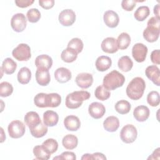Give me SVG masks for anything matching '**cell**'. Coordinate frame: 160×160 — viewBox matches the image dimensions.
<instances>
[{
  "instance_id": "1",
  "label": "cell",
  "mask_w": 160,
  "mask_h": 160,
  "mask_svg": "<svg viewBox=\"0 0 160 160\" xmlns=\"http://www.w3.org/2000/svg\"><path fill=\"white\" fill-rule=\"evenodd\" d=\"M146 88L144 80L141 77L133 78L126 88V94L132 100H138L143 95Z\"/></svg>"
},
{
  "instance_id": "2",
  "label": "cell",
  "mask_w": 160,
  "mask_h": 160,
  "mask_svg": "<svg viewBox=\"0 0 160 160\" xmlns=\"http://www.w3.org/2000/svg\"><path fill=\"white\" fill-rule=\"evenodd\" d=\"M124 81L125 78L123 74L116 70H113L104 77L102 86L108 90H114L121 87Z\"/></svg>"
},
{
  "instance_id": "3",
  "label": "cell",
  "mask_w": 160,
  "mask_h": 160,
  "mask_svg": "<svg viewBox=\"0 0 160 160\" xmlns=\"http://www.w3.org/2000/svg\"><path fill=\"white\" fill-rule=\"evenodd\" d=\"M91 96L86 91H76L67 95L65 101L66 106L69 109H77L79 108L84 101L88 99Z\"/></svg>"
},
{
  "instance_id": "4",
  "label": "cell",
  "mask_w": 160,
  "mask_h": 160,
  "mask_svg": "<svg viewBox=\"0 0 160 160\" xmlns=\"http://www.w3.org/2000/svg\"><path fill=\"white\" fill-rule=\"evenodd\" d=\"M12 55L18 61H28L31 57V48L27 44H19L16 48H15L12 50Z\"/></svg>"
},
{
  "instance_id": "5",
  "label": "cell",
  "mask_w": 160,
  "mask_h": 160,
  "mask_svg": "<svg viewBox=\"0 0 160 160\" xmlns=\"http://www.w3.org/2000/svg\"><path fill=\"white\" fill-rule=\"evenodd\" d=\"M8 133L12 138L18 139L21 138L25 133L26 127L22 122L19 120L12 121L8 127Z\"/></svg>"
},
{
  "instance_id": "6",
  "label": "cell",
  "mask_w": 160,
  "mask_h": 160,
  "mask_svg": "<svg viewBox=\"0 0 160 160\" xmlns=\"http://www.w3.org/2000/svg\"><path fill=\"white\" fill-rule=\"evenodd\" d=\"M138 131L132 124L125 125L120 132V138L121 140L127 144L133 142L137 138Z\"/></svg>"
},
{
  "instance_id": "7",
  "label": "cell",
  "mask_w": 160,
  "mask_h": 160,
  "mask_svg": "<svg viewBox=\"0 0 160 160\" xmlns=\"http://www.w3.org/2000/svg\"><path fill=\"white\" fill-rule=\"evenodd\" d=\"M27 25V20L22 13H17L12 16L11 19V26L12 29L18 32L23 31Z\"/></svg>"
},
{
  "instance_id": "8",
  "label": "cell",
  "mask_w": 160,
  "mask_h": 160,
  "mask_svg": "<svg viewBox=\"0 0 160 160\" xmlns=\"http://www.w3.org/2000/svg\"><path fill=\"white\" fill-rule=\"evenodd\" d=\"M148 53V48L142 43H136L132 48V56L136 61L142 62L145 61Z\"/></svg>"
},
{
  "instance_id": "9",
  "label": "cell",
  "mask_w": 160,
  "mask_h": 160,
  "mask_svg": "<svg viewBox=\"0 0 160 160\" xmlns=\"http://www.w3.org/2000/svg\"><path fill=\"white\" fill-rule=\"evenodd\" d=\"M58 19L62 26H70L76 21V14L72 9H64L59 13Z\"/></svg>"
},
{
  "instance_id": "10",
  "label": "cell",
  "mask_w": 160,
  "mask_h": 160,
  "mask_svg": "<svg viewBox=\"0 0 160 160\" xmlns=\"http://www.w3.org/2000/svg\"><path fill=\"white\" fill-rule=\"evenodd\" d=\"M88 112L92 118L98 119L101 118L104 115L106 108L102 103L93 102L89 106Z\"/></svg>"
},
{
  "instance_id": "11",
  "label": "cell",
  "mask_w": 160,
  "mask_h": 160,
  "mask_svg": "<svg viewBox=\"0 0 160 160\" xmlns=\"http://www.w3.org/2000/svg\"><path fill=\"white\" fill-rule=\"evenodd\" d=\"M75 81L77 85L82 89L89 88L93 82L92 75L88 72H82L77 75Z\"/></svg>"
},
{
  "instance_id": "12",
  "label": "cell",
  "mask_w": 160,
  "mask_h": 160,
  "mask_svg": "<svg viewBox=\"0 0 160 160\" xmlns=\"http://www.w3.org/2000/svg\"><path fill=\"white\" fill-rule=\"evenodd\" d=\"M147 78L150 79L155 85H160V72L159 68L156 65L149 66L145 70Z\"/></svg>"
},
{
  "instance_id": "13",
  "label": "cell",
  "mask_w": 160,
  "mask_h": 160,
  "mask_svg": "<svg viewBox=\"0 0 160 160\" xmlns=\"http://www.w3.org/2000/svg\"><path fill=\"white\" fill-rule=\"evenodd\" d=\"M103 19L105 24L111 28H116L119 21L118 14L112 10H108L104 12Z\"/></svg>"
},
{
  "instance_id": "14",
  "label": "cell",
  "mask_w": 160,
  "mask_h": 160,
  "mask_svg": "<svg viewBox=\"0 0 160 160\" xmlns=\"http://www.w3.org/2000/svg\"><path fill=\"white\" fill-rule=\"evenodd\" d=\"M101 46L102 51L107 53L113 54L118 50L116 39L112 37L105 38L102 41Z\"/></svg>"
},
{
  "instance_id": "15",
  "label": "cell",
  "mask_w": 160,
  "mask_h": 160,
  "mask_svg": "<svg viewBox=\"0 0 160 160\" xmlns=\"http://www.w3.org/2000/svg\"><path fill=\"white\" fill-rule=\"evenodd\" d=\"M64 125L68 131H76L80 128L81 121L78 117L74 115H69L64 119Z\"/></svg>"
},
{
  "instance_id": "16",
  "label": "cell",
  "mask_w": 160,
  "mask_h": 160,
  "mask_svg": "<svg viewBox=\"0 0 160 160\" xmlns=\"http://www.w3.org/2000/svg\"><path fill=\"white\" fill-rule=\"evenodd\" d=\"M150 114L149 108L144 105L137 106L133 111V116L134 118L139 122H144L146 121Z\"/></svg>"
},
{
  "instance_id": "17",
  "label": "cell",
  "mask_w": 160,
  "mask_h": 160,
  "mask_svg": "<svg viewBox=\"0 0 160 160\" xmlns=\"http://www.w3.org/2000/svg\"><path fill=\"white\" fill-rule=\"evenodd\" d=\"M54 77L58 82L60 83H65L71 79L72 74L70 70L66 68L61 67L58 68L55 71Z\"/></svg>"
},
{
  "instance_id": "18",
  "label": "cell",
  "mask_w": 160,
  "mask_h": 160,
  "mask_svg": "<svg viewBox=\"0 0 160 160\" xmlns=\"http://www.w3.org/2000/svg\"><path fill=\"white\" fill-rule=\"evenodd\" d=\"M35 65L37 69L42 68L49 70L52 65V59L47 54H41L36 57Z\"/></svg>"
},
{
  "instance_id": "19",
  "label": "cell",
  "mask_w": 160,
  "mask_h": 160,
  "mask_svg": "<svg viewBox=\"0 0 160 160\" xmlns=\"http://www.w3.org/2000/svg\"><path fill=\"white\" fill-rule=\"evenodd\" d=\"M36 80L40 86H47L51 80L49 70L42 68L37 69L36 71Z\"/></svg>"
},
{
  "instance_id": "20",
  "label": "cell",
  "mask_w": 160,
  "mask_h": 160,
  "mask_svg": "<svg viewBox=\"0 0 160 160\" xmlns=\"http://www.w3.org/2000/svg\"><path fill=\"white\" fill-rule=\"evenodd\" d=\"M143 38L149 42H153L158 40L159 36V29L147 26L143 31Z\"/></svg>"
},
{
  "instance_id": "21",
  "label": "cell",
  "mask_w": 160,
  "mask_h": 160,
  "mask_svg": "<svg viewBox=\"0 0 160 160\" xmlns=\"http://www.w3.org/2000/svg\"><path fill=\"white\" fill-rule=\"evenodd\" d=\"M24 120L29 129L35 127L42 122L39 114L34 111L28 112L24 116Z\"/></svg>"
},
{
  "instance_id": "22",
  "label": "cell",
  "mask_w": 160,
  "mask_h": 160,
  "mask_svg": "<svg viewBox=\"0 0 160 160\" xmlns=\"http://www.w3.org/2000/svg\"><path fill=\"white\" fill-rule=\"evenodd\" d=\"M59 121V116L57 112L48 110L43 114V122L45 125L49 127H52L56 125Z\"/></svg>"
},
{
  "instance_id": "23",
  "label": "cell",
  "mask_w": 160,
  "mask_h": 160,
  "mask_svg": "<svg viewBox=\"0 0 160 160\" xmlns=\"http://www.w3.org/2000/svg\"><path fill=\"white\" fill-rule=\"evenodd\" d=\"M119 119L114 116L108 117L103 122V127L108 132H115L119 128Z\"/></svg>"
},
{
  "instance_id": "24",
  "label": "cell",
  "mask_w": 160,
  "mask_h": 160,
  "mask_svg": "<svg viewBox=\"0 0 160 160\" xmlns=\"http://www.w3.org/2000/svg\"><path fill=\"white\" fill-rule=\"evenodd\" d=\"M111 59L107 56H101L98 57L95 62L96 69L101 72L108 70L111 66Z\"/></svg>"
},
{
  "instance_id": "25",
  "label": "cell",
  "mask_w": 160,
  "mask_h": 160,
  "mask_svg": "<svg viewBox=\"0 0 160 160\" xmlns=\"http://www.w3.org/2000/svg\"><path fill=\"white\" fill-rule=\"evenodd\" d=\"M17 68L16 62L10 58H6L2 64L1 69L7 74H12L14 72Z\"/></svg>"
},
{
  "instance_id": "26",
  "label": "cell",
  "mask_w": 160,
  "mask_h": 160,
  "mask_svg": "<svg viewBox=\"0 0 160 160\" xmlns=\"http://www.w3.org/2000/svg\"><path fill=\"white\" fill-rule=\"evenodd\" d=\"M78 143V138L73 134L66 135L62 140V144L63 146L67 149H75Z\"/></svg>"
},
{
  "instance_id": "27",
  "label": "cell",
  "mask_w": 160,
  "mask_h": 160,
  "mask_svg": "<svg viewBox=\"0 0 160 160\" xmlns=\"http://www.w3.org/2000/svg\"><path fill=\"white\" fill-rule=\"evenodd\" d=\"M18 81L22 84L29 83L31 79V70L27 67H22L20 69L17 76Z\"/></svg>"
},
{
  "instance_id": "28",
  "label": "cell",
  "mask_w": 160,
  "mask_h": 160,
  "mask_svg": "<svg viewBox=\"0 0 160 160\" xmlns=\"http://www.w3.org/2000/svg\"><path fill=\"white\" fill-rule=\"evenodd\" d=\"M116 42L118 49L121 50L126 49L131 43V37L127 32H123L118 36Z\"/></svg>"
},
{
  "instance_id": "29",
  "label": "cell",
  "mask_w": 160,
  "mask_h": 160,
  "mask_svg": "<svg viewBox=\"0 0 160 160\" xmlns=\"http://www.w3.org/2000/svg\"><path fill=\"white\" fill-rule=\"evenodd\" d=\"M118 66L122 71L128 72L132 69L133 66V62L129 56H124L118 60Z\"/></svg>"
},
{
  "instance_id": "30",
  "label": "cell",
  "mask_w": 160,
  "mask_h": 160,
  "mask_svg": "<svg viewBox=\"0 0 160 160\" xmlns=\"http://www.w3.org/2000/svg\"><path fill=\"white\" fill-rule=\"evenodd\" d=\"M48 126L42 122L35 127L29 129L31 135L36 138L43 137L48 132Z\"/></svg>"
},
{
  "instance_id": "31",
  "label": "cell",
  "mask_w": 160,
  "mask_h": 160,
  "mask_svg": "<svg viewBox=\"0 0 160 160\" xmlns=\"http://www.w3.org/2000/svg\"><path fill=\"white\" fill-rule=\"evenodd\" d=\"M78 57V53L71 48H67L64 49L61 55L62 60L66 62H74Z\"/></svg>"
},
{
  "instance_id": "32",
  "label": "cell",
  "mask_w": 160,
  "mask_h": 160,
  "mask_svg": "<svg viewBox=\"0 0 160 160\" xmlns=\"http://www.w3.org/2000/svg\"><path fill=\"white\" fill-rule=\"evenodd\" d=\"M33 154L37 159L48 160L51 157V154L49 153L42 145H38L33 148Z\"/></svg>"
},
{
  "instance_id": "33",
  "label": "cell",
  "mask_w": 160,
  "mask_h": 160,
  "mask_svg": "<svg viewBox=\"0 0 160 160\" xmlns=\"http://www.w3.org/2000/svg\"><path fill=\"white\" fill-rule=\"evenodd\" d=\"M149 14V8L146 6H142L136 10L134 14V17L138 21H143L148 17Z\"/></svg>"
},
{
  "instance_id": "34",
  "label": "cell",
  "mask_w": 160,
  "mask_h": 160,
  "mask_svg": "<svg viewBox=\"0 0 160 160\" xmlns=\"http://www.w3.org/2000/svg\"><path fill=\"white\" fill-rule=\"evenodd\" d=\"M42 146L51 154L54 153L58 148V143L56 140L52 138H49L45 140L42 144Z\"/></svg>"
},
{
  "instance_id": "35",
  "label": "cell",
  "mask_w": 160,
  "mask_h": 160,
  "mask_svg": "<svg viewBox=\"0 0 160 160\" xmlns=\"http://www.w3.org/2000/svg\"><path fill=\"white\" fill-rule=\"evenodd\" d=\"M131 106L130 103L126 100H120L115 104L116 111L121 114L128 113L131 110Z\"/></svg>"
},
{
  "instance_id": "36",
  "label": "cell",
  "mask_w": 160,
  "mask_h": 160,
  "mask_svg": "<svg viewBox=\"0 0 160 160\" xmlns=\"http://www.w3.org/2000/svg\"><path fill=\"white\" fill-rule=\"evenodd\" d=\"M94 95L99 100L105 101L109 99L111 96V93L109 90L106 89L102 85H101L96 88L94 91Z\"/></svg>"
},
{
  "instance_id": "37",
  "label": "cell",
  "mask_w": 160,
  "mask_h": 160,
  "mask_svg": "<svg viewBox=\"0 0 160 160\" xmlns=\"http://www.w3.org/2000/svg\"><path fill=\"white\" fill-rule=\"evenodd\" d=\"M34 103L38 108H48V94L40 92L34 98Z\"/></svg>"
},
{
  "instance_id": "38",
  "label": "cell",
  "mask_w": 160,
  "mask_h": 160,
  "mask_svg": "<svg viewBox=\"0 0 160 160\" xmlns=\"http://www.w3.org/2000/svg\"><path fill=\"white\" fill-rule=\"evenodd\" d=\"M61 102V97L58 93L48 94V107L56 108Z\"/></svg>"
},
{
  "instance_id": "39",
  "label": "cell",
  "mask_w": 160,
  "mask_h": 160,
  "mask_svg": "<svg viewBox=\"0 0 160 160\" xmlns=\"http://www.w3.org/2000/svg\"><path fill=\"white\" fill-rule=\"evenodd\" d=\"M83 42L82 40L78 38H72L68 44V48L74 50L78 54L80 53L83 49Z\"/></svg>"
},
{
  "instance_id": "40",
  "label": "cell",
  "mask_w": 160,
  "mask_h": 160,
  "mask_svg": "<svg viewBox=\"0 0 160 160\" xmlns=\"http://www.w3.org/2000/svg\"><path fill=\"white\" fill-rule=\"evenodd\" d=\"M147 102L150 106L152 107L158 106L160 102L159 92L156 91H152L148 93L147 96Z\"/></svg>"
},
{
  "instance_id": "41",
  "label": "cell",
  "mask_w": 160,
  "mask_h": 160,
  "mask_svg": "<svg viewBox=\"0 0 160 160\" xmlns=\"http://www.w3.org/2000/svg\"><path fill=\"white\" fill-rule=\"evenodd\" d=\"M13 92V87L8 82L4 81L0 84V96L1 97L9 96Z\"/></svg>"
},
{
  "instance_id": "42",
  "label": "cell",
  "mask_w": 160,
  "mask_h": 160,
  "mask_svg": "<svg viewBox=\"0 0 160 160\" xmlns=\"http://www.w3.org/2000/svg\"><path fill=\"white\" fill-rule=\"evenodd\" d=\"M28 20L32 23L37 22L41 18L40 11L36 8H31L29 9L26 14Z\"/></svg>"
},
{
  "instance_id": "43",
  "label": "cell",
  "mask_w": 160,
  "mask_h": 160,
  "mask_svg": "<svg viewBox=\"0 0 160 160\" xmlns=\"http://www.w3.org/2000/svg\"><path fill=\"white\" fill-rule=\"evenodd\" d=\"M81 159H106V158L101 152H95L92 154L86 153L81 157Z\"/></svg>"
},
{
  "instance_id": "44",
  "label": "cell",
  "mask_w": 160,
  "mask_h": 160,
  "mask_svg": "<svg viewBox=\"0 0 160 160\" xmlns=\"http://www.w3.org/2000/svg\"><path fill=\"white\" fill-rule=\"evenodd\" d=\"M136 2L134 0H123L121 2V6L125 11H131L136 6Z\"/></svg>"
},
{
  "instance_id": "45",
  "label": "cell",
  "mask_w": 160,
  "mask_h": 160,
  "mask_svg": "<svg viewBox=\"0 0 160 160\" xmlns=\"http://www.w3.org/2000/svg\"><path fill=\"white\" fill-rule=\"evenodd\" d=\"M70 159V160H74L76 159V154L73 152L70 151H65L61 153V154L58 157H55L53 159Z\"/></svg>"
},
{
  "instance_id": "46",
  "label": "cell",
  "mask_w": 160,
  "mask_h": 160,
  "mask_svg": "<svg viewBox=\"0 0 160 160\" xmlns=\"http://www.w3.org/2000/svg\"><path fill=\"white\" fill-rule=\"evenodd\" d=\"M160 52L159 49L154 50L151 54V60L152 63L155 64H160Z\"/></svg>"
},
{
  "instance_id": "47",
  "label": "cell",
  "mask_w": 160,
  "mask_h": 160,
  "mask_svg": "<svg viewBox=\"0 0 160 160\" xmlns=\"http://www.w3.org/2000/svg\"><path fill=\"white\" fill-rule=\"evenodd\" d=\"M39 5L45 9H49L52 8L54 5V0H39Z\"/></svg>"
},
{
  "instance_id": "48",
  "label": "cell",
  "mask_w": 160,
  "mask_h": 160,
  "mask_svg": "<svg viewBox=\"0 0 160 160\" xmlns=\"http://www.w3.org/2000/svg\"><path fill=\"white\" fill-rule=\"evenodd\" d=\"M34 2L33 0H16L15 1V4L19 8H24L31 6Z\"/></svg>"
},
{
  "instance_id": "49",
  "label": "cell",
  "mask_w": 160,
  "mask_h": 160,
  "mask_svg": "<svg viewBox=\"0 0 160 160\" xmlns=\"http://www.w3.org/2000/svg\"><path fill=\"white\" fill-rule=\"evenodd\" d=\"M147 25H148V26H150L154 27V28H158V29H159V26H160L159 18H156V16L151 18L149 19V21H148Z\"/></svg>"
},
{
  "instance_id": "50",
  "label": "cell",
  "mask_w": 160,
  "mask_h": 160,
  "mask_svg": "<svg viewBox=\"0 0 160 160\" xmlns=\"http://www.w3.org/2000/svg\"><path fill=\"white\" fill-rule=\"evenodd\" d=\"M154 14L156 15V17L159 18V4H156L154 8Z\"/></svg>"
},
{
  "instance_id": "51",
  "label": "cell",
  "mask_w": 160,
  "mask_h": 160,
  "mask_svg": "<svg viewBox=\"0 0 160 160\" xmlns=\"http://www.w3.org/2000/svg\"><path fill=\"white\" fill-rule=\"evenodd\" d=\"M159 149H159V148H157V149L153 152V153L151 154V156L148 158V159H156V157H154V155H156V154H159Z\"/></svg>"
}]
</instances>
